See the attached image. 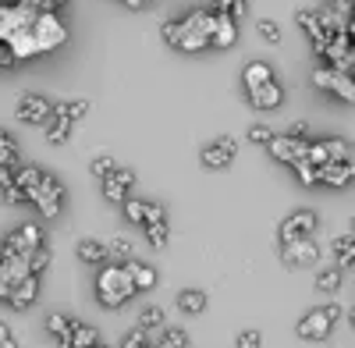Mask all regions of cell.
I'll return each mask as SVG.
<instances>
[{"label":"cell","instance_id":"6da1fadb","mask_svg":"<svg viewBox=\"0 0 355 348\" xmlns=\"http://www.w3.org/2000/svg\"><path fill=\"white\" fill-rule=\"evenodd\" d=\"M214 21H217L214 11L199 8L182 21H164L160 33H164L167 46H174V50H206L210 46V36H214Z\"/></svg>","mask_w":355,"mask_h":348},{"label":"cell","instance_id":"7a4b0ae2","mask_svg":"<svg viewBox=\"0 0 355 348\" xmlns=\"http://www.w3.org/2000/svg\"><path fill=\"white\" fill-rule=\"evenodd\" d=\"M132 295H135V284H132L125 263H110V267L100 270V277H96V299H100L107 309L125 306Z\"/></svg>","mask_w":355,"mask_h":348},{"label":"cell","instance_id":"3957f363","mask_svg":"<svg viewBox=\"0 0 355 348\" xmlns=\"http://www.w3.org/2000/svg\"><path fill=\"white\" fill-rule=\"evenodd\" d=\"M313 85H316V89L334 93V96L345 100V103H355V75H345V71H338V68H331V64H320V68L313 71Z\"/></svg>","mask_w":355,"mask_h":348},{"label":"cell","instance_id":"277c9868","mask_svg":"<svg viewBox=\"0 0 355 348\" xmlns=\"http://www.w3.org/2000/svg\"><path fill=\"white\" fill-rule=\"evenodd\" d=\"M28 202H36L43 217H57L61 214V202H64V189L57 185V178H50V174L43 171L40 182L28 189Z\"/></svg>","mask_w":355,"mask_h":348},{"label":"cell","instance_id":"5b68a950","mask_svg":"<svg viewBox=\"0 0 355 348\" xmlns=\"http://www.w3.org/2000/svg\"><path fill=\"white\" fill-rule=\"evenodd\" d=\"M53 114V103L40 93H21L18 96V107H15V118L25 121V125H46Z\"/></svg>","mask_w":355,"mask_h":348},{"label":"cell","instance_id":"8992f818","mask_svg":"<svg viewBox=\"0 0 355 348\" xmlns=\"http://www.w3.org/2000/svg\"><path fill=\"white\" fill-rule=\"evenodd\" d=\"M234 153H239V142H234L231 135H220L199 153V160H202V167H210V171H224V167L234 164Z\"/></svg>","mask_w":355,"mask_h":348},{"label":"cell","instance_id":"52a82bcc","mask_svg":"<svg viewBox=\"0 0 355 348\" xmlns=\"http://www.w3.org/2000/svg\"><path fill=\"white\" fill-rule=\"evenodd\" d=\"M266 150H270V157L277 160V164H299V160H306V153H309V142L306 139H291V135H274L270 142H266Z\"/></svg>","mask_w":355,"mask_h":348},{"label":"cell","instance_id":"ba28073f","mask_svg":"<svg viewBox=\"0 0 355 348\" xmlns=\"http://www.w3.org/2000/svg\"><path fill=\"white\" fill-rule=\"evenodd\" d=\"M281 259L288 267H313L320 259V245L313 238H295V242H281Z\"/></svg>","mask_w":355,"mask_h":348},{"label":"cell","instance_id":"9c48e42d","mask_svg":"<svg viewBox=\"0 0 355 348\" xmlns=\"http://www.w3.org/2000/svg\"><path fill=\"white\" fill-rule=\"evenodd\" d=\"M132 185H135V174L128 167H114L107 178H103V199L121 207V202L128 199V192H132Z\"/></svg>","mask_w":355,"mask_h":348},{"label":"cell","instance_id":"30bf717a","mask_svg":"<svg viewBox=\"0 0 355 348\" xmlns=\"http://www.w3.org/2000/svg\"><path fill=\"white\" fill-rule=\"evenodd\" d=\"M316 214L313 210H295L284 224H281V242H295V238H313L316 231Z\"/></svg>","mask_w":355,"mask_h":348},{"label":"cell","instance_id":"8fae6325","mask_svg":"<svg viewBox=\"0 0 355 348\" xmlns=\"http://www.w3.org/2000/svg\"><path fill=\"white\" fill-rule=\"evenodd\" d=\"M43 245V231H40V224H21L18 231H15V235L4 242V249L8 252H15V256H28V252H36Z\"/></svg>","mask_w":355,"mask_h":348},{"label":"cell","instance_id":"7c38bea8","mask_svg":"<svg viewBox=\"0 0 355 348\" xmlns=\"http://www.w3.org/2000/svg\"><path fill=\"white\" fill-rule=\"evenodd\" d=\"M331 327H334L331 316L323 313V309H313V313H306V316H302L295 331H299V338H306V341H323V338L331 334Z\"/></svg>","mask_w":355,"mask_h":348},{"label":"cell","instance_id":"4fadbf2b","mask_svg":"<svg viewBox=\"0 0 355 348\" xmlns=\"http://www.w3.org/2000/svg\"><path fill=\"white\" fill-rule=\"evenodd\" d=\"M36 295H40V274H25L15 288H11V306L15 309H28V306H33L36 302Z\"/></svg>","mask_w":355,"mask_h":348},{"label":"cell","instance_id":"5bb4252c","mask_svg":"<svg viewBox=\"0 0 355 348\" xmlns=\"http://www.w3.org/2000/svg\"><path fill=\"white\" fill-rule=\"evenodd\" d=\"M249 103H252L256 110H277V107L284 103V89H281L277 78H274V82L259 85V89H252V93H249Z\"/></svg>","mask_w":355,"mask_h":348},{"label":"cell","instance_id":"9a60e30c","mask_svg":"<svg viewBox=\"0 0 355 348\" xmlns=\"http://www.w3.org/2000/svg\"><path fill=\"white\" fill-rule=\"evenodd\" d=\"M214 15H217V11H214ZM234 40H239V21L227 18V15H217V21H214V36H210V46L227 50V46H234Z\"/></svg>","mask_w":355,"mask_h":348},{"label":"cell","instance_id":"2e32d148","mask_svg":"<svg viewBox=\"0 0 355 348\" xmlns=\"http://www.w3.org/2000/svg\"><path fill=\"white\" fill-rule=\"evenodd\" d=\"M355 178V171L345 164V160H338V164H323L320 167V182L323 185H331V189H341V185H348Z\"/></svg>","mask_w":355,"mask_h":348},{"label":"cell","instance_id":"e0dca14e","mask_svg":"<svg viewBox=\"0 0 355 348\" xmlns=\"http://www.w3.org/2000/svg\"><path fill=\"white\" fill-rule=\"evenodd\" d=\"M125 270H128V277H132V284H135V292H150V288L157 284V270L146 267V263H139V259H128Z\"/></svg>","mask_w":355,"mask_h":348},{"label":"cell","instance_id":"ac0fdd59","mask_svg":"<svg viewBox=\"0 0 355 348\" xmlns=\"http://www.w3.org/2000/svg\"><path fill=\"white\" fill-rule=\"evenodd\" d=\"M71 316H64V313H50L46 316V331H50V338L57 341V348H68V338H71Z\"/></svg>","mask_w":355,"mask_h":348},{"label":"cell","instance_id":"d6986e66","mask_svg":"<svg viewBox=\"0 0 355 348\" xmlns=\"http://www.w3.org/2000/svg\"><path fill=\"white\" fill-rule=\"evenodd\" d=\"M331 256H334V267H355V235H341L331 242Z\"/></svg>","mask_w":355,"mask_h":348},{"label":"cell","instance_id":"ffe728a7","mask_svg":"<svg viewBox=\"0 0 355 348\" xmlns=\"http://www.w3.org/2000/svg\"><path fill=\"white\" fill-rule=\"evenodd\" d=\"M242 82H245V89L252 93V89H259V85L274 82V68H270V64H263V61H252V64H245Z\"/></svg>","mask_w":355,"mask_h":348},{"label":"cell","instance_id":"44dd1931","mask_svg":"<svg viewBox=\"0 0 355 348\" xmlns=\"http://www.w3.org/2000/svg\"><path fill=\"white\" fill-rule=\"evenodd\" d=\"M89 114V100H61V103H53V118H64V121H82Z\"/></svg>","mask_w":355,"mask_h":348},{"label":"cell","instance_id":"7402d4cb","mask_svg":"<svg viewBox=\"0 0 355 348\" xmlns=\"http://www.w3.org/2000/svg\"><path fill=\"white\" fill-rule=\"evenodd\" d=\"M189 345V334L182 331V327H160L157 334H153V348H185Z\"/></svg>","mask_w":355,"mask_h":348},{"label":"cell","instance_id":"603a6c76","mask_svg":"<svg viewBox=\"0 0 355 348\" xmlns=\"http://www.w3.org/2000/svg\"><path fill=\"white\" fill-rule=\"evenodd\" d=\"M75 252H78L82 263H103V259H110L107 256V242H96V238H82Z\"/></svg>","mask_w":355,"mask_h":348},{"label":"cell","instance_id":"cb8c5ba5","mask_svg":"<svg viewBox=\"0 0 355 348\" xmlns=\"http://www.w3.org/2000/svg\"><path fill=\"white\" fill-rule=\"evenodd\" d=\"M178 309L189 313V316H199L206 309V295L199 288H185V292H178Z\"/></svg>","mask_w":355,"mask_h":348},{"label":"cell","instance_id":"d4e9b609","mask_svg":"<svg viewBox=\"0 0 355 348\" xmlns=\"http://www.w3.org/2000/svg\"><path fill=\"white\" fill-rule=\"evenodd\" d=\"M68 139H71V121L53 118V114H50V121H46V142H50V146H64Z\"/></svg>","mask_w":355,"mask_h":348},{"label":"cell","instance_id":"484cf974","mask_svg":"<svg viewBox=\"0 0 355 348\" xmlns=\"http://www.w3.org/2000/svg\"><path fill=\"white\" fill-rule=\"evenodd\" d=\"M160 327H164V309H160V306H146V309L139 313V331H146V334L153 338Z\"/></svg>","mask_w":355,"mask_h":348},{"label":"cell","instance_id":"4316f807","mask_svg":"<svg viewBox=\"0 0 355 348\" xmlns=\"http://www.w3.org/2000/svg\"><path fill=\"white\" fill-rule=\"evenodd\" d=\"M338 288H341V267H323V270L316 274V292L334 295Z\"/></svg>","mask_w":355,"mask_h":348},{"label":"cell","instance_id":"83f0119b","mask_svg":"<svg viewBox=\"0 0 355 348\" xmlns=\"http://www.w3.org/2000/svg\"><path fill=\"white\" fill-rule=\"evenodd\" d=\"M0 167H15L18 171V142L4 128H0Z\"/></svg>","mask_w":355,"mask_h":348},{"label":"cell","instance_id":"f1b7e54d","mask_svg":"<svg viewBox=\"0 0 355 348\" xmlns=\"http://www.w3.org/2000/svg\"><path fill=\"white\" fill-rule=\"evenodd\" d=\"M100 338H96V331L93 327H85V324H71V338H68V348H93Z\"/></svg>","mask_w":355,"mask_h":348},{"label":"cell","instance_id":"f546056e","mask_svg":"<svg viewBox=\"0 0 355 348\" xmlns=\"http://www.w3.org/2000/svg\"><path fill=\"white\" fill-rule=\"evenodd\" d=\"M107 256H110V259H117V263H128V259H132V238L114 235V238L107 242Z\"/></svg>","mask_w":355,"mask_h":348},{"label":"cell","instance_id":"4dcf8cb0","mask_svg":"<svg viewBox=\"0 0 355 348\" xmlns=\"http://www.w3.org/2000/svg\"><path fill=\"white\" fill-rule=\"evenodd\" d=\"M142 227H146V242H150L153 249H164L167 245V235H171L167 220H153V224H142Z\"/></svg>","mask_w":355,"mask_h":348},{"label":"cell","instance_id":"1f68e13d","mask_svg":"<svg viewBox=\"0 0 355 348\" xmlns=\"http://www.w3.org/2000/svg\"><path fill=\"white\" fill-rule=\"evenodd\" d=\"M256 33H259L263 43H270V46L281 43V25H277L274 18H259V21H256Z\"/></svg>","mask_w":355,"mask_h":348},{"label":"cell","instance_id":"d6a6232c","mask_svg":"<svg viewBox=\"0 0 355 348\" xmlns=\"http://www.w3.org/2000/svg\"><path fill=\"white\" fill-rule=\"evenodd\" d=\"M210 11H217V15H227V18H234L239 21L242 15H245V0H214V8Z\"/></svg>","mask_w":355,"mask_h":348},{"label":"cell","instance_id":"836d02e7","mask_svg":"<svg viewBox=\"0 0 355 348\" xmlns=\"http://www.w3.org/2000/svg\"><path fill=\"white\" fill-rule=\"evenodd\" d=\"M46 263H50V249H46V245H40L36 252H28V256H25L28 274H43V270H46Z\"/></svg>","mask_w":355,"mask_h":348},{"label":"cell","instance_id":"e575fe53","mask_svg":"<svg viewBox=\"0 0 355 348\" xmlns=\"http://www.w3.org/2000/svg\"><path fill=\"white\" fill-rule=\"evenodd\" d=\"M121 207H125V217H128L132 224H146V210H150V202H142V199H125Z\"/></svg>","mask_w":355,"mask_h":348},{"label":"cell","instance_id":"d590c367","mask_svg":"<svg viewBox=\"0 0 355 348\" xmlns=\"http://www.w3.org/2000/svg\"><path fill=\"white\" fill-rule=\"evenodd\" d=\"M295 174H299L302 185H320V167L309 164V160H299V164H295Z\"/></svg>","mask_w":355,"mask_h":348},{"label":"cell","instance_id":"8d00e7d4","mask_svg":"<svg viewBox=\"0 0 355 348\" xmlns=\"http://www.w3.org/2000/svg\"><path fill=\"white\" fill-rule=\"evenodd\" d=\"M114 167H117V160H114L110 153H96V157H93V174H96V178H107Z\"/></svg>","mask_w":355,"mask_h":348},{"label":"cell","instance_id":"74e56055","mask_svg":"<svg viewBox=\"0 0 355 348\" xmlns=\"http://www.w3.org/2000/svg\"><path fill=\"white\" fill-rule=\"evenodd\" d=\"M270 139H274V132L266 128V125H252V128H249V142H256V146H266Z\"/></svg>","mask_w":355,"mask_h":348},{"label":"cell","instance_id":"f35d334b","mask_svg":"<svg viewBox=\"0 0 355 348\" xmlns=\"http://www.w3.org/2000/svg\"><path fill=\"white\" fill-rule=\"evenodd\" d=\"M234 345H239V348H259V345H263V338H259V331H242Z\"/></svg>","mask_w":355,"mask_h":348},{"label":"cell","instance_id":"ab89813d","mask_svg":"<svg viewBox=\"0 0 355 348\" xmlns=\"http://www.w3.org/2000/svg\"><path fill=\"white\" fill-rule=\"evenodd\" d=\"M0 348H18V338L11 334L8 324H0Z\"/></svg>","mask_w":355,"mask_h":348},{"label":"cell","instance_id":"60d3db41","mask_svg":"<svg viewBox=\"0 0 355 348\" xmlns=\"http://www.w3.org/2000/svg\"><path fill=\"white\" fill-rule=\"evenodd\" d=\"M288 135H291V139H306V135H309V125H306V121H295V125L288 128ZM306 142H309V139H306Z\"/></svg>","mask_w":355,"mask_h":348},{"label":"cell","instance_id":"b9f144b4","mask_svg":"<svg viewBox=\"0 0 355 348\" xmlns=\"http://www.w3.org/2000/svg\"><path fill=\"white\" fill-rule=\"evenodd\" d=\"M323 313H327V316H331V320H334V324H338V320H341V316H345V309H341L338 302H327V306H323Z\"/></svg>","mask_w":355,"mask_h":348},{"label":"cell","instance_id":"7bdbcfd3","mask_svg":"<svg viewBox=\"0 0 355 348\" xmlns=\"http://www.w3.org/2000/svg\"><path fill=\"white\" fill-rule=\"evenodd\" d=\"M345 164H348V167H352V171H355V146H352V150H348V157H345Z\"/></svg>","mask_w":355,"mask_h":348},{"label":"cell","instance_id":"ee69618b","mask_svg":"<svg viewBox=\"0 0 355 348\" xmlns=\"http://www.w3.org/2000/svg\"><path fill=\"white\" fill-rule=\"evenodd\" d=\"M18 4H33V8H46V0H18Z\"/></svg>","mask_w":355,"mask_h":348},{"label":"cell","instance_id":"f6af8a7d","mask_svg":"<svg viewBox=\"0 0 355 348\" xmlns=\"http://www.w3.org/2000/svg\"><path fill=\"white\" fill-rule=\"evenodd\" d=\"M61 4H68V0H46V11H53V8H61Z\"/></svg>","mask_w":355,"mask_h":348},{"label":"cell","instance_id":"bcb514c9","mask_svg":"<svg viewBox=\"0 0 355 348\" xmlns=\"http://www.w3.org/2000/svg\"><path fill=\"white\" fill-rule=\"evenodd\" d=\"M125 4H128V8H146L150 0H125Z\"/></svg>","mask_w":355,"mask_h":348},{"label":"cell","instance_id":"7dc6e473","mask_svg":"<svg viewBox=\"0 0 355 348\" xmlns=\"http://www.w3.org/2000/svg\"><path fill=\"white\" fill-rule=\"evenodd\" d=\"M348 327L355 331V309H348Z\"/></svg>","mask_w":355,"mask_h":348},{"label":"cell","instance_id":"c3c4849f","mask_svg":"<svg viewBox=\"0 0 355 348\" xmlns=\"http://www.w3.org/2000/svg\"><path fill=\"white\" fill-rule=\"evenodd\" d=\"M348 227H352V235H355V214H352V220H348Z\"/></svg>","mask_w":355,"mask_h":348},{"label":"cell","instance_id":"681fc988","mask_svg":"<svg viewBox=\"0 0 355 348\" xmlns=\"http://www.w3.org/2000/svg\"><path fill=\"white\" fill-rule=\"evenodd\" d=\"M93 348H110V345H103V341H96V345H93Z\"/></svg>","mask_w":355,"mask_h":348},{"label":"cell","instance_id":"f907efd6","mask_svg":"<svg viewBox=\"0 0 355 348\" xmlns=\"http://www.w3.org/2000/svg\"><path fill=\"white\" fill-rule=\"evenodd\" d=\"M146 348H153V345H146Z\"/></svg>","mask_w":355,"mask_h":348}]
</instances>
